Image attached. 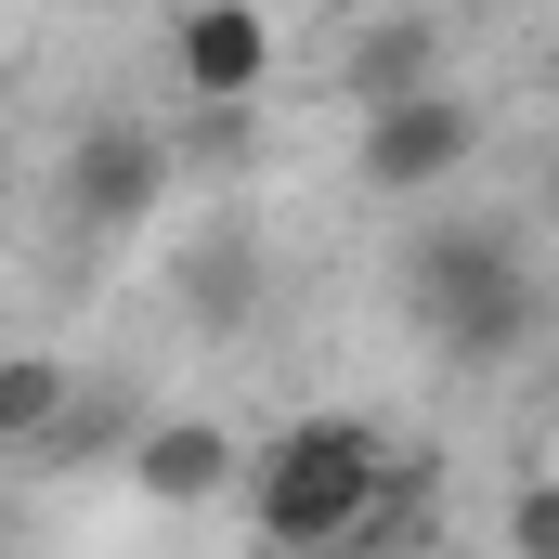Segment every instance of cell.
Instances as JSON below:
<instances>
[{
    "label": "cell",
    "mask_w": 559,
    "mask_h": 559,
    "mask_svg": "<svg viewBox=\"0 0 559 559\" xmlns=\"http://www.w3.org/2000/svg\"><path fill=\"white\" fill-rule=\"evenodd\" d=\"M429 79H442V26H429V13H378V26L338 52V105H352V118H365V105H404Z\"/></svg>",
    "instance_id": "cell-8"
},
{
    "label": "cell",
    "mask_w": 559,
    "mask_h": 559,
    "mask_svg": "<svg viewBox=\"0 0 559 559\" xmlns=\"http://www.w3.org/2000/svg\"><path fill=\"white\" fill-rule=\"evenodd\" d=\"M325 559H391V534H365V547H325Z\"/></svg>",
    "instance_id": "cell-12"
},
{
    "label": "cell",
    "mask_w": 559,
    "mask_h": 559,
    "mask_svg": "<svg viewBox=\"0 0 559 559\" xmlns=\"http://www.w3.org/2000/svg\"><path fill=\"white\" fill-rule=\"evenodd\" d=\"M169 299H182V325H209V338L261 325V299H274L261 235H248V222H209V235H182V248H169Z\"/></svg>",
    "instance_id": "cell-7"
},
{
    "label": "cell",
    "mask_w": 559,
    "mask_h": 559,
    "mask_svg": "<svg viewBox=\"0 0 559 559\" xmlns=\"http://www.w3.org/2000/svg\"><path fill=\"white\" fill-rule=\"evenodd\" d=\"M455 13H508V0H455Z\"/></svg>",
    "instance_id": "cell-14"
},
{
    "label": "cell",
    "mask_w": 559,
    "mask_h": 559,
    "mask_svg": "<svg viewBox=\"0 0 559 559\" xmlns=\"http://www.w3.org/2000/svg\"><path fill=\"white\" fill-rule=\"evenodd\" d=\"M429 338H442V365H455V378H508V365L547 338V274H534V261H508V274L429 299Z\"/></svg>",
    "instance_id": "cell-4"
},
{
    "label": "cell",
    "mask_w": 559,
    "mask_h": 559,
    "mask_svg": "<svg viewBox=\"0 0 559 559\" xmlns=\"http://www.w3.org/2000/svg\"><path fill=\"white\" fill-rule=\"evenodd\" d=\"M508 261H534L521 248V222H429L417 248H404V299H455V286H481V274H508Z\"/></svg>",
    "instance_id": "cell-9"
},
{
    "label": "cell",
    "mask_w": 559,
    "mask_h": 559,
    "mask_svg": "<svg viewBox=\"0 0 559 559\" xmlns=\"http://www.w3.org/2000/svg\"><path fill=\"white\" fill-rule=\"evenodd\" d=\"M169 79H182L195 105H261V79H274V13H261V0H182V13H169Z\"/></svg>",
    "instance_id": "cell-5"
},
{
    "label": "cell",
    "mask_w": 559,
    "mask_h": 559,
    "mask_svg": "<svg viewBox=\"0 0 559 559\" xmlns=\"http://www.w3.org/2000/svg\"><path fill=\"white\" fill-rule=\"evenodd\" d=\"M481 143H495L481 92L429 79L404 105H365V118H352V182H365V195H455V182L481 169Z\"/></svg>",
    "instance_id": "cell-2"
},
{
    "label": "cell",
    "mask_w": 559,
    "mask_h": 559,
    "mask_svg": "<svg viewBox=\"0 0 559 559\" xmlns=\"http://www.w3.org/2000/svg\"><path fill=\"white\" fill-rule=\"evenodd\" d=\"M169 131L156 118H79L66 156H52V209H66V235H143L156 209H169Z\"/></svg>",
    "instance_id": "cell-3"
},
{
    "label": "cell",
    "mask_w": 559,
    "mask_h": 559,
    "mask_svg": "<svg viewBox=\"0 0 559 559\" xmlns=\"http://www.w3.org/2000/svg\"><path fill=\"white\" fill-rule=\"evenodd\" d=\"M0 235H13V169H0Z\"/></svg>",
    "instance_id": "cell-13"
},
{
    "label": "cell",
    "mask_w": 559,
    "mask_h": 559,
    "mask_svg": "<svg viewBox=\"0 0 559 559\" xmlns=\"http://www.w3.org/2000/svg\"><path fill=\"white\" fill-rule=\"evenodd\" d=\"M508 559H559V495H547V481L508 495Z\"/></svg>",
    "instance_id": "cell-11"
},
{
    "label": "cell",
    "mask_w": 559,
    "mask_h": 559,
    "mask_svg": "<svg viewBox=\"0 0 559 559\" xmlns=\"http://www.w3.org/2000/svg\"><path fill=\"white\" fill-rule=\"evenodd\" d=\"M66 404H79V365L66 352H0V455H52V429H66Z\"/></svg>",
    "instance_id": "cell-10"
},
{
    "label": "cell",
    "mask_w": 559,
    "mask_h": 559,
    "mask_svg": "<svg viewBox=\"0 0 559 559\" xmlns=\"http://www.w3.org/2000/svg\"><path fill=\"white\" fill-rule=\"evenodd\" d=\"M417 495V455L365 417H286L274 442H248L235 468V508L274 559H325V547H365L391 534V508Z\"/></svg>",
    "instance_id": "cell-1"
},
{
    "label": "cell",
    "mask_w": 559,
    "mask_h": 559,
    "mask_svg": "<svg viewBox=\"0 0 559 559\" xmlns=\"http://www.w3.org/2000/svg\"><path fill=\"white\" fill-rule=\"evenodd\" d=\"M118 468H131L143 508H222V495H235V468H248V442H235L222 417H131Z\"/></svg>",
    "instance_id": "cell-6"
}]
</instances>
